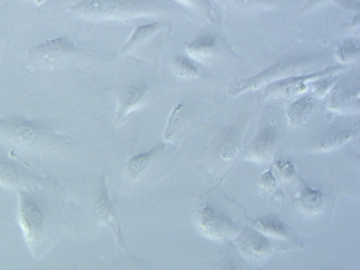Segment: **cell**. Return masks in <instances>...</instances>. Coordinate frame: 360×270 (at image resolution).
Wrapping results in <instances>:
<instances>
[{"label":"cell","mask_w":360,"mask_h":270,"mask_svg":"<svg viewBox=\"0 0 360 270\" xmlns=\"http://www.w3.org/2000/svg\"><path fill=\"white\" fill-rule=\"evenodd\" d=\"M298 200L305 208L315 211L321 205L323 193L320 191L313 189L304 184Z\"/></svg>","instance_id":"cell-18"},{"label":"cell","mask_w":360,"mask_h":270,"mask_svg":"<svg viewBox=\"0 0 360 270\" xmlns=\"http://www.w3.org/2000/svg\"><path fill=\"white\" fill-rule=\"evenodd\" d=\"M274 167L277 174L284 180L291 179L296 173L293 164L288 160H277Z\"/></svg>","instance_id":"cell-21"},{"label":"cell","mask_w":360,"mask_h":270,"mask_svg":"<svg viewBox=\"0 0 360 270\" xmlns=\"http://www.w3.org/2000/svg\"><path fill=\"white\" fill-rule=\"evenodd\" d=\"M337 77L325 79L317 82L314 85V94L316 98H322L331 85L336 81Z\"/></svg>","instance_id":"cell-23"},{"label":"cell","mask_w":360,"mask_h":270,"mask_svg":"<svg viewBox=\"0 0 360 270\" xmlns=\"http://www.w3.org/2000/svg\"><path fill=\"white\" fill-rule=\"evenodd\" d=\"M298 60H288L269 67L257 75L236 82L229 91L230 96H236L249 89H255L277 78L285 76L297 68Z\"/></svg>","instance_id":"cell-4"},{"label":"cell","mask_w":360,"mask_h":270,"mask_svg":"<svg viewBox=\"0 0 360 270\" xmlns=\"http://www.w3.org/2000/svg\"><path fill=\"white\" fill-rule=\"evenodd\" d=\"M219 270H240L238 267L231 261H227L223 263Z\"/></svg>","instance_id":"cell-24"},{"label":"cell","mask_w":360,"mask_h":270,"mask_svg":"<svg viewBox=\"0 0 360 270\" xmlns=\"http://www.w3.org/2000/svg\"><path fill=\"white\" fill-rule=\"evenodd\" d=\"M174 65L176 73L180 77L191 78L197 76L198 74L197 67L186 57H177L174 60Z\"/></svg>","instance_id":"cell-19"},{"label":"cell","mask_w":360,"mask_h":270,"mask_svg":"<svg viewBox=\"0 0 360 270\" xmlns=\"http://www.w3.org/2000/svg\"><path fill=\"white\" fill-rule=\"evenodd\" d=\"M311 96L301 97L294 101L288 110V123L292 128L303 126L309 118L314 108Z\"/></svg>","instance_id":"cell-11"},{"label":"cell","mask_w":360,"mask_h":270,"mask_svg":"<svg viewBox=\"0 0 360 270\" xmlns=\"http://www.w3.org/2000/svg\"><path fill=\"white\" fill-rule=\"evenodd\" d=\"M94 212L97 218L112 230L120 245L127 250L114 203L110 198L108 187L103 180L101 181L98 191Z\"/></svg>","instance_id":"cell-5"},{"label":"cell","mask_w":360,"mask_h":270,"mask_svg":"<svg viewBox=\"0 0 360 270\" xmlns=\"http://www.w3.org/2000/svg\"><path fill=\"white\" fill-rule=\"evenodd\" d=\"M216 38L204 36L195 39L186 46L188 55L198 62H207L214 55Z\"/></svg>","instance_id":"cell-14"},{"label":"cell","mask_w":360,"mask_h":270,"mask_svg":"<svg viewBox=\"0 0 360 270\" xmlns=\"http://www.w3.org/2000/svg\"><path fill=\"white\" fill-rule=\"evenodd\" d=\"M276 142V133L273 128L268 127L259 133L252 141L248 153L252 160H264L270 155Z\"/></svg>","instance_id":"cell-10"},{"label":"cell","mask_w":360,"mask_h":270,"mask_svg":"<svg viewBox=\"0 0 360 270\" xmlns=\"http://www.w3.org/2000/svg\"><path fill=\"white\" fill-rule=\"evenodd\" d=\"M272 168L273 167L271 166L261 175L259 179L258 184L264 191H271L276 188V181Z\"/></svg>","instance_id":"cell-22"},{"label":"cell","mask_w":360,"mask_h":270,"mask_svg":"<svg viewBox=\"0 0 360 270\" xmlns=\"http://www.w3.org/2000/svg\"><path fill=\"white\" fill-rule=\"evenodd\" d=\"M148 1H83L72 8L78 16L90 20H126L143 15L150 9Z\"/></svg>","instance_id":"cell-2"},{"label":"cell","mask_w":360,"mask_h":270,"mask_svg":"<svg viewBox=\"0 0 360 270\" xmlns=\"http://www.w3.org/2000/svg\"><path fill=\"white\" fill-rule=\"evenodd\" d=\"M238 248L245 257L257 262L271 253V245L267 238L256 231H252L243 238Z\"/></svg>","instance_id":"cell-6"},{"label":"cell","mask_w":360,"mask_h":270,"mask_svg":"<svg viewBox=\"0 0 360 270\" xmlns=\"http://www.w3.org/2000/svg\"><path fill=\"white\" fill-rule=\"evenodd\" d=\"M359 51L358 44L352 40L346 41L337 51V58L342 62H349L354 59Z\"/></svg>","instance_id":"cell-20"},{"label":"cell","mask_w":360,"mask_h":270,"mask_svg":"<svg viewBox=\"0 0 360 270\" xmlns=\"http://www.w3.org/2000/svg\"><path fill=\"white\" fill-rule=\"evenodd\" d=\"M350 130H341L327 134L321 139L315 146V151L326 153L344 146L352 136Z\"/></svg>","instance_id":"cell-16"},{"label":"cell","mask_w":360,"mask_h":270,"mask_svg":"<svg viewBox=\"0 0 360 270\" xmlns=\"http://www.w3.org/2000/svg\"><path fill=\"white\" fill-rule=\"evenodd\" d=\"M18 217L27 245L37 259L48 252L55 240L48 193L19 190Z\"/></svg>","instance_id":"cell-1"},{"label":"cell","mask_w":360,"mask_h":270,"mask_svg":"<svg viewBox=\"0 0 360 270\" xmlns=\"http://www.w3.org/2000/svg\"><path fill=\"white\" fill-rule=\"evenodd\" d=\"M253 224L257 232L266 238L284 240L289 237L287 226L274 214L262 217L256 219Z\"/></svg>","instance_id":"cell-8"},{"label":"cell","mask_w":360,"mask_h":270,"mask_svg":"<svg viewBox=\"0 0 360 270\" xmlns=\"http://www.w3.org/2000/svg\"><path fill=\"white\" fill-rule=\"evenodd\" d=\"M185 116V106L178 103L173 109L162 135V140L170 141L173 136L182 127Z\"/></svg>","instance_id":"cell-17"},{"label":"cell","mask_w":360,"mask_h":270,"mask_svg":"<svg viewBox=\"0 0 360 270\" xmlns=\"http://www.w3.org/2000/svg\"><path fill=\"white\" fill-rule=\"evenodd\" d=\"M162 146L163 143H158L150 150L140 153L131 158L127 163V178L131 181L140 179L149 166L153 158Z\"/></svg>","instance_id":"cell-13"},{"label":"cell","mask_w":360,"mask_h":270,"mask_svg":"<svg viewBox=\"0 0 360 270\" xmlns=\"http://www.w3.org/2000/svg\"><path fill=\"white\" fill-rule=\"evenodd\" d=\"M196 221L200 233L212 240L225 239L238 230L224 205L210 196L203 198L198 203Z\"/></svg>","instance_id":"cell-3"},{"label":"cell","mask_w":360,"mask_h":270,"mask_svg":"<svg viewBox=\"0 0 360 270\" xmlns=\"http://www.w3.org/2000/svg\"><path fill=\"white\" fill-rule=\"evenodd\" d=\"M163 26L164 23L162 22H154L137 26L134 30L128 40L120 49L118 54L122 55L137 45H139L143 41L149 39Z\"/></svg>","instance_id":"cell-15"},{"label":"cell","mask_w":360,"mask_h":270,"mask_svg":"<svg viewBox=\"0 0 360 270\" xmlns=\"http://www.w3.org/2000/svg\"><path fill=\"white\" fill-rule=\"evenodd\" d=\"M340 67H330L324 70L319 72L313 73L308 75L287 78L283 80H280L274 85L271 86L269 90L273 91L281 92L283 95L290 96L294 93H297L300 90H304L305 84L304 82L314 78L324 76L330 72H335L340 69Z\"/></svg>","instance_id":"cell-9"},{"label":"cell","mask_w":360,"mask_h":270,"mask_svg":"<svg viewBox=\"0 0 360 270\" xmlns=\"http://www.w3.org/2000/svg\"><path fill=\"white\" fill-rule=\"evenodd\" d=\"M72 41L66 37L46 40L34 50V56L41 62L51 63L72 51Z\"/></svg>","instance_id":"cell-7"},{"label":"cell","mask_w":360,"mask_h":270,"mask_svg":"<svg viewBox=\"0 0 360 270\" xmlns=\"http://www.w3.org/2000/svg\"><path fill=\"white\" fill-rule=\"evenodd\" d=\"M148 86L141 82L129 86L120 98V105L117 114V121H121L147 94Z\"/></svg>","instance_id":"cell-12"}]
</instances>
